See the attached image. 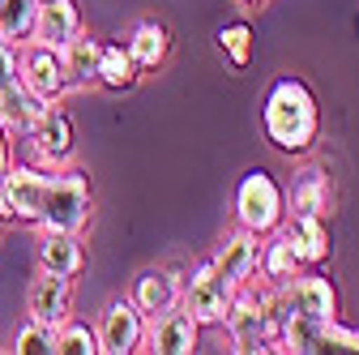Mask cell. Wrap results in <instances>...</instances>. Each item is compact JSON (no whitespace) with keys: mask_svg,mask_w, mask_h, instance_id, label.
<instances>
[{"mask_svg":"<svg viewBox=\"0 0 359 355\" xmlns=\"http://www.w3.org/2000/svg\"><path fill=\"white\" fill-rule=\"evenodd\" d=\"M180 295H184V274H180L175 265H150V270H142L133 279V291H128V300L137 304L146 317L180 304Z\"/></svg>","mask_w":359,"mask_h":355,"instance_id":"obj_14","label":"cell"},{"mask_svg":"<svg viewBox=\"0 0 359 355\" xmlns=\"http://www.w3.org/2000/svg\"><path fill=\"white\" fill-rule=\"evenodd\" d=\"M214 43H218L222 60H227L231 69L244 73V69L252 65V26H248V22H227V26H218Z\"/></svg>","mask_w":359,"mask_h":355,"instance_id":"obj_24","label":"cell"},{"mask_svg":"<svg viewBox=\"0 0 359 355\" xmlns=\"http://www.w3.org/2000/svg\"><path fill=\"white\" fill-rule=\"evenodd\" d=\"M43 112H48V103L30 95L22 81L0 91V128H5V138H30V128L39 124Z\"/></svg>","mask_w":359,"mask_h":355,"instance_id":"obj_20","label":"cell"},{"mask_svg":"<svg viewBox=\"0 0 359 355\" xmlns=\"http://www.w3.org/2000/svg\"><path fill=\"white\" fill-rule=\"evenodd\" d=\"M257 270H261V279L265 283H274V287H283L287 279H295L304 265H299V257L291 253V244L274 232V236H265V244L257 248Z\"/></svg>","mask_w":359,"mask_h":355,"instance_id":"obj_21","label":"cell"},{"mask_svg":"<svg viewBox=\"0 0 359 355\" xmlns=\"http://www.w3.org/2000/svg\"><path fill=\"white\" fill-rule=\"evenodd\" d=\"M69 313H73V279L39 270V279H30L26 287V317L56 330L60 321H69Z\"/></svg>","mask_w":359,"mask_h":355,"instance_id":"obj_11","label":"cell"},{"mask_svg":"<svg viewBox=\"0 0 359 355\" xmlns=\"http://www.w3.org/2000/svg\"><path fill=\"white\" fill-rule=\"evenodd\" d=\"M9 163H13V154H9V138H5V128H0V185H5Z\"/></svg>","mask_w":359,"mask_h":355,"instance_id":"obj_29","label":"cell"},{"mask_svg":"<svg viewBox=\"0 0 359 355\" xmlns=\"http://www.w3.org/2000/svg\"><path fill=\"white\" fill-rule=\"evenodd\" d=\"M338 317V291L325 274L299 270L283 287H274V351L312 355L321 347V330Z\"/></svg>","mask_w":359,"mask_h":355,"instance_id":"obj_2","label":"cell"},{"mask_svg":"<svg viewBox=\"0 0 359 355\" xmlns=\"http://www.w3.org/2000/svg\"><path fill=\"white\" fill-rule=\"evenodd\" d=\"M124 48H128L133 60H137L142 73L163 69V65L171 60V30H167V22H158V18H142L137 26L128 30Z\"/></svg>","mask_w":359,"mask_h":355,"instance_id":"obj_19","label":"cell"},{"mask_svg":"<svg viewBox=\"0 0 359 355\" xmlns=\"http://www.w3.org/2000/svg\"><path fill=\"white\" fill-rule=\"evenodd\" d=\"M18 81H22V48L0 39V91H9Z\"/></svg>","mask_w":359,"mask_h":355,"instance_id":"obj_28","label":"cell"},{"mask_svg":"<svg viewBox=\"0 0 359 355\" xmlns=\"http://www.w3.org/2000/svg\"><path fill=\"white\" fill-rule=\"evenodd\" d=\"M22 86L30 95H39L43 103H60L73 86L65 73V56L56 48H43V43H26L22 48Z\"/></svg>","mask_w":359,"mask_h":355,"instance_id":"obj_10","label":"cell"},{"mask_svg":"<svg viewBox=\"0 0 359 355\" xmlns=\"http://www.w3.org/2000/svg\"><path fill=\"white\" fill-rule=\"evenodd\" d=\"M52 351L56 355H103L99 351V334L81 326V321H60L52 334Z\"/></svg>","mask_w":359,"mask_h":355,"instance_id":"obj_25","label":"cell"},{"mask_svg":"<svg viewBox=\"0 0 359 355\" xmlns=\"http://www.w3.org/2000/svg\"><path fill=\"white\" fill-rule=\"evenodd\" d=\"M142 81V69L137 60L128 56L124 43H103V60H99V86L103 91H133V86Z\"/></svg>","mask_w":359,"mask_h":355,"instance_id":"obj_22","label":"cell"},{"mask_svg":"<svg viewBox=\"0 0 359 355\" xmlns=\"http://www.w3.org/2000/svg\"><path fill=\"white\" fill-rule=\"evenodd\" d=\"M77 30H81L77 0H39V18H34L30 43H43V48H56L60 52Z\"/></svg>","mask_w":359,"mask_h":355,"instance_id":"obj_16","label":"cell"},{"mask_svg":"<svg viewBox=\"0 0 359 355\" xmlns=\"http://www.w3.org/2000/svg\"><path fill=\"white\" fill-rule=\"evenodd\" d=\"M257 248H261V236H252V232H231L227 240L218 244V253L210 257V265H214V274L222 279V287H227L231 295L257 274Z\"/></svg>","mask_w":359,"mask_h":355,"instance_id":"obj_12","label":"cell"},{"mask_svg":"<svg viewBox=\"0 0 359 355\" xmlns=\"http://www.w3.org/2000/svg\"><path fill=\"white\" fill-rule=\"evenodd\" d=\"M95 334H99V351L103 355H133L146 342V313L128 295H116V300L103 304Z\"/></svg>","mask_w":359,"mask_h":355,"instance_id":"obj_6","label":"cell"},{"mask_svg":"<svg viewBox=\"0 0 359 355\" xmlns=\"http://www.w3.org/2000/svg\"><path fill=\"white\" fill-rule=\"evenodd\" d=\"M236 5H240V9H248V13H261L269 0H236Z\"/></svg>","mask_w":359,"mask_h":355,"instance_id":"obj_30","label":"cell"},{"mask_svg":"<svg viewBox=\"0 0 359 355\" xmlns=\"http://www.w3.org/2000/svg\"><path fill=\"white\" fill-rule=\"evenodd\" d=\"M30 150L39 167H73V150H77V133L73 120L60 103H48V112L39 116V124L30 128Z\"/></svg>","mask_w":359,"mask_h":355,"instance_id":"obj_8","label":"cell"},{"mask_svg":"<svg viewBox=\"0 0 359 355\" xmlns=\"http://www.w3.org/2000/svg\"><path fill=\"white\" fill-rule=\"evenodd\" d=\"M287 214H330V171L321 163H308L287 185Z\"/></svg>","mask_w":359,"mask_h":355,"instance_id":"obj_17","label":"cell"},{"mask_svg":"<svg viewBox=\"0 0 359 355\" xmlns=\"http://www.w3.org/2000/svg\"><path fill=\"white\" fill-rule=\"evenodd\" d=\"M65 56V73H69V86L73 91H90L99 86V60H103V39H95L86 26L60 48Z\"/></svg>","mask_w":359,"mask_h":355,"instance_id":"obj_18","label":"cell"},{"mask_svg":"<svg viewBox=\"0 0 359 355\" xmlns=\"http://www.w3.org/2000/svg\"><path fill=\"white\" fill-rule=\"evenodd\" d=\"M317 351H351V355H359V330H351V326H342L338 317L321 330V347Z\"/></svg>","mask_w":359,"mask_h":355,"instance_id":"obj_27","label":"cell"},{"mask_svg":"<svg viewBox=\"0 0 359 355\" xmlns=\"http://www.w3.org/2000/svg\"><path fill=\"white\" fill-rule=\"evenodd\" d=\"M52 334H56V330L39 326V321H26V326L18 330V338H13V351H18V355H43V351H52Z\"/></svg>","mask_w":359,"mask_h":355,"instance_id":"obj_26","label":"cell"},{"mask_svg":"<svg viewBox=\"0 0 359 355\" xmlns=\"http://www.w3.org/2000/svg\"><path fill=\"white\" fill-rule=\"evenodd\" d=\"M197 338H201V326L189 317V308L184 304H171V308H163V313L146 317V342H142V351H154V355H193Z\"/></svg>","mask_w":359,"mask_h":355,"instance_id":"obj_9","label":"cell"},{"mask_svg":"<svg viewBox=\"0 0 359 355\" xmlns=\"http://www.w3.org/2000/svg\"><path fill=\"white\" fill-rule=\"evenodd\" d=\"M0 197L9 206L13 223L34 232H86L90 223V180L77 167H39V163H9Z\"/></svg>","mask_w":359,"mask_h":355,"instance_id":"obj_1","label":"cell"},{"mask_svg":"<svg viewBox=\"0 0 359 355\" xmlns=\"http://www.w3.org/2000/svg\"><path fill=\"white\" fill-rule=\"evenodd\" d=\"M278 236L291 244V253L299 257L304 270H317L321 261H330L334 244H330V227H325V218L321 214H287L283 218V227Z\"/></svg>","mask_w":359,"mask_h":355,"instance_id":"obj_13","label":"cell"},{"mask_svg":"<svg viewBox=\"0 0 359 355\" xmlns=\"http://www.w3.org/2000/svg\"><path fill=\"white\" fill-rule=\"evenodd\" d=\"M39 270L60 274V279H77L86 270V248L77 232H39V248H34Z\"/></svg>","mask_w":359,"mask_h":355,"instance_id":"obj_15","label":"cell"},{"mask_svg":"<svg viewBox=\"0 0 359 355\" xmlns=\"http://www.w3.org/2000/svg\"><path fill=\"white\" fill-rule=\"evenodd\" d=\"M180 304L189 308V317H193L201 330H222V317H227L231 291L222 287V279L214 274L210 257L193 265V274L184 279V295H180Z\"/></svg>","mask_w":359,"mask_h":355,"instance_id":"obj_7","label":"cell"},{"mask_svg":"<svg viewBox=\"0 0 359 355\" xmlns=\"http://www.w3.org/2000/svg\"><path fill=\"white\" fill-rule=\"evenodd\" d=\"M222 330L231 338V351L248 355V351H274V283L265 279H248L231 304H227V317H222Z\"/></svg>","mask_w":359,"mask_h":355,"instance_id":"obj_4","label":"cell"},{"mask_svg":"<svg viewBox=\"0 0 359 355\" xmlns=\"http://www.w3.org/2000/svg\"><path fill=\"white\" fill-rule=\"evenodd\" d=\"M287 218V193L269 171H248L236 189V223L252 236H274Z\"/></svg>","mask_w":359,"mask_h":355,"instance_id":"obj_5","label":"cell"},{"mask_svg":"<svg viewBox=\"0 0 359 355\" xmlns=\"http://www.w3.org/2000/svg\"><path fill=\"white\" fill-rule=\"evenodd\" d=\"M261 128H265L269 146L283 150V154H308L312 146H317L321 112H317V99H312V91L299 77H278L265 91Z\"/></svg>","mask_w":359,"mask_h":355,"instance_id":"obj_3","label":"cell"},{"mask_svg":"<svg viewBox=\"0 0 359 355\" xmlns=\"http://www.w3.org/2000/svg\"><path fill=\"white\" fill-rule=\"evenodd\" d=\"M34 18H39V0H0V39L26 48L34 34Z\"/></svg>","mask_w":359,"mask_h":355,"instance_id":"obj_23","label":"cell"}]
</instances>
